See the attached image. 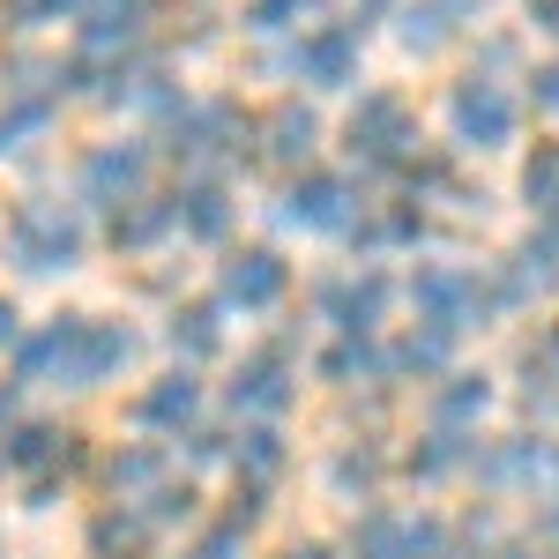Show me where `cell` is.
Segmentation results:
<instances>
[{"label": "cell", "instance_id": "cell-1", "mask_svg": "<svg viewBox=\"0 0 559 559\" xmlns=\"http://www.w3.org/2000/svg\"><path fill=\"white\" fill-rule=\"evenodd\" d=\"M142 366V329L112 313H52L38 329L15 336V388H112Z\"/></svg>", "mask_w": 559, "mask_h": 559}, {"label": "cell", "instance_id": "cell-2", "mask_svg": "<svg viewBox=\"0 0 559 559\" xmlns=\"http://www.w3.org/2000/svg\"><path fill=\"white\" fill-rule=\"evenodd\" d=\"M0 247H8V261L23 276H75L90 254V224L68 202H15Z\"/></svg>", "mask_w": 559, "mask_h": 559}, {"label": "cell", "instance_id": "cell-3", "mask_svg": "<svg viewBox=\"0 0 559 559\" xmlns=\"http://www.w3.org/2000/svg\"><path fill=\"white\" fill-rule=\"evenodd\" d=\"M411 313H418V329L463 336V329H485V313H500V299H492V276H477L471 261H418Z\"/></svg>", "mask_w": 559, "mask_h": 559}, {"label": "cell", "instance_id": "cell-4", "mask_svg": "<svg viewBox=\"0 0 559 559\" xmlns=\"http://www.w3.org/2000/svg\"><path fill=\"white\" fill-rule=\"evenodd\" d=\"M440 120H448V142H455V150L492 157V150H508V142L522 134V105H515V90L500 83V75H455Z\"/></svg>", "mask_w": 559, "mask_h": 559}, {"label": "cell", "instance_id": "cell-5", "mask_svg": "<svg viewBox=\"0 0 559 559\" xmlns=\"http://www.w3.org/2000/svg\"><path fill=\"white\" fill-rule=\"evenodd\" d=\"M344 142L358 165H373V173H403L411 157H418V112H411V97L403 90H358V105L344 112Z\"/></svg>", "mask_w": 559, "mask_h": 559}, {"label": "cell", "instance_id": "cell-6", "mask_svg": "<svg viewBox=\"0 0 559 559\" xmlns=\"http://www.w3.org/2000/svg\"><path fill=\"white\" fill-rule=\"evenodd\" d=\"M276 216L306 231V239H350L358 224H366V202H358V187L344 173H321V165H299V173L284 179V194H276Z\"/></svg>", "mask_w": 559, "mask_h": 559}, {"label": "cell", "instance_id": "cell-7", "mask_svg": "<svg viewBox=\"0 0 559 559\" xmlns=\"http://www.w3.org/2000/svg\"><path fill=\"white\" fill-rule=\"evenodd\" d=\"M224 403H231V418H247V426H284L292 403H299V358L284 344L247 350V358L231 366V381H224Z\"/></svg>", "mask_w": 559, "mask_h": 559}, {"label": "cell", "instance_id": "cell-8", "mask_svg": "<svg viewBox=\"0 0 559 559\" xmlns=\"http://www.w3.org/2000/svg\"><path fill=\"white\" fill-rule=\"evenodd\" d=\"M388 306H395V284H388V269H373V261L329 269V276L313 284V313H321L336 336H373L388 321Z\"/></svg>", "mask_w": 559, "mask_h": 559}, {"label": "cell", "instance_id": "cell-9", "mask_svg": "<svg viewBox=\"0 0 559 559\" xmlns=\"http://www.w3.org/2000/svg\"><path fill=\"white\" fill-rule=\"evenodd\" d=\"M292 299V261L276 254V247H231V254L216 261V306L224 313H276V306Z\"/></svg>", "mask_w": 559, "mask_h": 559}, {"label": "cell", "instance_id": "cell-10", "mask_svg": "<svg viewBox=\"0 0 559 559\" xmlns=\"http://www.w3.org/2000/svg\"><path fill=\"white\" fill-rule=\"evenodd\" d=\"M150 173H157L150 142H90L83 165H75V194L90 210H120L134 194H150Z\"/></svg>", "mask_w": 559, "mask_h": 559}, {"label": "cell", "instance_id": "cell-11", "mask_svg": "<svg viewBox=\"0 0 559 559\" xmlns=\"http://www.w3.org/2000/svg\"><path fill=\"white\" fill-rule=\"evenodd\" d=\"M358 60H366V31L358 23H306L292 38V52H284V68L306 90H350L358 83Z\"/></svg>", "mask_w": 559, "mask_h": 559}, {"label": "cell", "instance_id": "cell-12", "mask_svg": "<svg viewBox=\"0 0 559 559\" xmlns=\"http://www.w3.org/2000/svg\"><path fill=\"white\" fill-rule=\"evenodd\" d=\"M202 403H210V388L194 381V366H173V373H157V381H142L128 395V418L150 440H187L202 426Z\"/></svg>", "mask_w": 559, "mask_h": 559}, {"label": "cell", "instance_id": "cell-13", "mask_svg": "<svg viewBox=\"0 0 559 559\" xmlns=\"http://www.w3.org/2000/svg\"><path fill=\"white\" fill-rule=\"evenodd\" d=\"M0 463L15 477H68L75 463H83V432L68 426H45V418H15V426L0 432Z\"/></svg>", "mask_w": 559, "mask_h": 559}, {"label": "cell", "instance_id": "cell-14", "mask_svg": "<svg viewBox=\"0 0 559 559\" xmlns=\"http://www.w3.org/2000/svg\"><path fill=\"white\" fill-rule=\"evenodd\" d=\"M173 216H179V239H194V247H224L231 224H239V194H231L216 173H202V179H187V187L173 194Z\"/></svg>", "mask_w": 559, "mask_h": 559}, {"label": "cell", "instance_id": "cell-15", "mask_svg": "<svg viewBox=\"0 0 559 559\" xmlns=\"http://www.w3.org/2000/svg\"><path fill=\"white\" fill-rule=\"evenodd\" d=\"M471 23H477V0H403V15H395V45L426 60V52H448Z\"/></svg>", "mask_w": 559, "mask_h": 559}, {"label": "cell", "instance_id": "cell-16", "mask_svg": "<svg viewBox=\"0 0 559 559\" xmlns=\"http://www.w3.org/2000/svg\"><path fill=\"white\" fill-rule=\"evenodd\" d=\"M254 150L269 157V165H313V150H321V112L313 105H299V97H284L276 112H261L254 120Z\"/></svg>", "mask_w": 559, "mask_h": 559}, {"label": "cell", "instance_id": "cell-17", "mask_svg": "<svg viewBox=\"0 0 559 559\" xmlns=\"http://www.w3.org/2000/svg\"><path fill=\"white\" fill-rule=\"evenodd\" d=\"M552 448L545 440H492V448H471V477L485 492H522L537 477H552Z\"/></svg>", "mask_w": 559, "mask_h": 559}, {"label": "cell", "instance_id": "cell-18", "mask_svg": "<svg viewBox=\"0 0 559 559\" xmlns=\"http://www.w3.org/2000/svg\"><path fill=\"white\" fill-rule=\"evenodd\" d=\"M105 239H112V254H157L165 239H179V216H173V194H134V202H120L112 210V224H105Z\"/></svg>", "mask_w": 559, "mask_h": 559}, {"label": "cell", "instance_id": "cell-19", "mask_svg": "<svg viewBox=\"0 0 559 559\" xmlns=\"http://www.w3.org/2000/svg\"><path fill=\"white\" fill-rule=\"evenodd\" d=\"M83 52H134L157 23V0H83Z\"/></svg>", "mask_w": 559, "mask_h": 559}, {"label": "cell", "instance_id": "cell-20", "mask_svg": "<svg viewBox=\"0 0 559 559\" xmlns=\"http://www.w3.org/2000/svg\"><path fill=\"white\" fill-rule=\"evenodd\" d=\"M173 477V455H165V440H120L105 463H97V485H105V500H142L150 485H165Z\"/></svg>", "mask_w": 559, "mask_h": 559}, {"label": "cell", "instance_id": "cell-21", "mask_svg": "<svg viewBox=\"0 0 559 559\" xmlns=\"http://www.w3.org/2000/svg\"><path fill=\"white\" fill-rule=\"evenodd\" d=\"M388 471H395V455H388L381 440H336V455H329V492H336V500H350V508H358V500H366V508H373V500H381V485H388Z\"/></svg>", "mask_w": 559, "mask_h": 559}, {"label": "cell", "instance_id": "cell-22", "mask_svg": "<svg viewBox=\"0 0 559 559\" xmlns=\"http://www.w3.org/2000/svg\"><path fill=\"white\" fill-rule=\"evenodd\" d=\"M492 411V381L485 373H440L426 395V426L432 432H477V418Z\"/></svg>", "mask_w": 559, "mask_h": 559}, {"label": "cell", "instance_id": "cell-23", "mask_svg": "<svg viewBox=\"0 0 559 559\" xmlns=\"http://www.w3.org/2000/svg\"><path fill=\"white\" fill-rule=\"evenodd\" d=\"M313 373L336 388V395L381 388L388 381V344H381V336H336V344L321 350V366H313Z\"/></svg>", "mask_w": 559, "mask_h": 559}, {"label": "cell", "instance_id": "cell-24", "mask_svg": "<svg viewBox=\"0 0 559 559\" xmlns=\"http://www.w3.org/2000/svg\"><path fill=\"white\" fill-rule=\"evenodd\" d=\"M165 344L179 350V366L216 358V350H224V306L216 299H179L173 313H165Z\"/></svg>", "mask_w": 559, "mask_h": 559}, {"label": "cell", "instance_id": "cell-25", "mask_svg": "<svg viewBox=\"0 0 559 559\" xmlns=\"http://www.w3.org/2000/svg\"><path fill=\"white\" fill-rule=\"evenodd\" d=\"M284 463H292L284 426H247V418L231 426V477H239V485H276Z\"/></svg>", "mask_w": 559, "mask_h": 559}, {"label": "cell", "instance_id": "cell-26", "mask_svg": "<svg viewBox=\"0 0 559 559\" xmlns=\"http://www.w3.org/2000/svg\"><path fill=\"white\" fill-rule=\"evenodd\" d=\"M150 545H157V530L134 515L128 500H105L90 515V559H150Z\"/></svg>", "mask_w": 559, "mask_h": 559}, {"label": "cell", "instance_id": "cell-27", "mask_svg": "<svg viewBox=\"0 0 559 559\" xmlns=\"http://www.w3.org/2000/svg\"><path fill=\"white\" fill-rule=\"evenodd\" d=\"M455 471H471V432H418L411 448H403V477L411 485H448Z\"/></svg>", "mask_w": 559, "mask_h": 559}, {"label": "cell", "instance_id": "cell-28", "mask_svg": "<svg viewBox=\"0 0 559 559\" xmlns=\"http://www.w3.org/2000/svg\"><path fill=\"white\" fill-rule=\"evenodd\" d=\"M134 515L150 522L157 537H165V530H194V522H202V485H194V477H165V485H150V492L134 500Z\"/></svg>", "mask_w": 559, "mask_h": 559}, {"label": "cell", "instance_id": "cell-29", "mask_svg": "<svg viewBox=\"0 0 559 559\" xmlns=\"http://www.w3.org/2000/svg\"><path fill=\"white\" fill-rule=\"evenodd\" d=\"M403 530L411 515L395 508H358V522L344 530V559H403Z\"/></svg>", "mask_w": 559, "mask_h": 559}, {"label": "cell", "instance_id": "cell-30", "mask_svg": "<svg viewBox=\"0 0 559 559\" xmlns=\"http://www.w3.org/2000/svg\"><path fill=\"white\" fill-rule=\"evenodd\" d=\"M448 350H455V336H440V329H411L403 344H388V381H440L448 373Z\"/></svg>", "mask_w": 559, "mask_h": 559}, {"label": "cell", "instance_id": "cell-31", "mask_svg": "<svg viewBox=\"0 0 559 559\" xmlns=\"http://www.w3.org/2000/svg\"><path fill=\"white\" fill-rule=\"evenodd\" d=\"M179 559H254V530H247V522H231V515L194 522V530H187V545H179Z\"/></svg>", "mask_w": 559, "mask_h": 559}, {"label": "cell", "instance_id": "cell-32", "mask_svg": "<svg viewBox=\"0 0 559 559\" xmlns=\"http://www.w3.org/2000/svg\"><path fill=\"white\" fill-rule=\"evenodd\" d=\"M508 269H515L530 292H537V284H552V276H559V216H537V231L515 247V261H508Z\"/></svg>", "mask_w": 559, "mask_h": 559}, {"label": "cell", "instance_id": "cell-33", "mask_svg": "<svg viewBox=\"0 0 559 559\" xmlns=\"http://www.w3.org/2000/svg\"><path fill=\"white\" fill-rule=\"evenodd\" d=\"M522 202L537 216H559V142H537L522 157Z\"/></svg>", "mask_w": 559, "mask_h": 559}, {"label": "cell", "instance_id": "cell-34", "mask_svg": "<svg viewBox=\"0 0 559 559\" xmlns=\"http://www.w3.org/2000/svg\"><path fill=\"white\" fill-rule=\"evenodd\" d=\"M313 8H321V0H247V31H254V38H284V31H292V38H299Z\"/></svg>", "mask_w": 559, "mask_h": 559}, {"label": "cell", "instance_id": "cell-35", "mask_svg": "<svg viewBox=\"0 0 559 559\" xmlns=\"http://www.w3.org/2000/svg\"><path fill=\"white\" fill-rule=\"evenodd\" d=\"M403 559H463V545H455V530L440 515H411V530H403Z\"/></svg>", "mask_w": 559, "mask_h": 559}, {"label": "cell", "instance_id": "cell-36", "mask_svg": "<svg viewBox=\"0 0 559 559\" xmlns=\"http://www.w3.org/2000/svg\"><path fill=\"white\" fill-rule=\"evenodd\" d=\"M522 381H530V395H537V388H559V329H545V336L522 344Z\"/></svg>", "mask_w": 559, "mask_h": 559}, {"label": "cell", "instance_id": "cell-37", "mask_svg": "<svg viewBox=\"0 0 559 559\" xmlns=\"http://www.w3.org/2000/svg\"><path fill=\"white\" fill-rule=\"evenodd\" d=\"M60 15H83V0H8V23L15 31H45Z\"/></svg>", "mask_w": 559, "mask_h": 559}, {"label": "cell", "instance_id": "cell-38", "mask_svg": "<svg viewBox=\"0 0 559 559\" xmlns=\"http://www.w3.org/2000/svg\"><path fill=\"white\" fill-rule=\"evenodd\" d=\"M530 105H537L545 120H559V60H545V68L530 75Z\"/></svg>", "mask_w": 559, "mask_h": 559}, {"label": "cell", "instance_id": "cell-39", "mask_svg": "<svg viewBox=\"0 0 559 559\" xmlns=\"http://www.w3.org/2000/svg\"><path fill=\"white\" fill-rule=\"evenodd\" d=\"M15 336H23V313H15V299L0 292V350H15Z\"/></svg>", "mask_w": 559, "mask_h": 559}, {"label": "cell", "instance_id": "cell-40", "mask_svg": "<svg viewBox=\"0 0 559 559\" xmlns=\"http://www.w3.org/2000/svg\"><path fill=\"white\" fill-rule=\"evenodd\" d=\"M276 559H336V545H321V537H299V545H284Z\"/></svg>", "mask_w": 559, "mask_h": 559}, {"label": "cell", "instance_id": "cell-41", "mask_svg": "<svg viewBox=\"0 0 559 559\" xmlns=\"http://www.w3.org/2000/svg\"><path fill=\"white\" fill-rule=\"evenodd\" d=\"M530 23H537L545 38H559V0H530Z\"/></svg>", "mask_w": 559, "mask_h": 559}, {"label": "cell", "instance_id": "cell-42", "mask_svg": "<svg viewBox=\"0 0 559 559\" xmlns=\"http://www.w3.org/2000/svg\"><path fill=\"white\" fill-rule=\"evenodd\" d=\"M15 426V381H0V432Z\"/></svg>", "mask_w": 559, "mask_h": 559}, {"label": "cell", "instance_id": "cell-43", "mask_svg": "<svg viewBox=\"0 0 559 559\" xmlns=\"http://www.w3.org/2000/svg\"><path fill=\"white\" fill-rule=\"evenodd\" d=\"M477 559H530L522 545H492V552H477Z\"/></svg>", "mask_w": 559, "mask_h": 559}, {"label": "cell", "instance_id": "cell-44", "mask_svg": "<svg viewBox=\"0 0 559 559\" xmlns=\"http://www.w3.org/2000/svg\"><path fill=\"white\" fill-rule=\"evenodd\" d=\"M545 530H552V537H559V500H552V508H545Z\"/></svg>", "mask_w": 559, "mask_h": 559}, {"label": "cell", "instance_id": "cell-45", "mask_svg": "<svg viewBox=\"0 0 559 559\" xmlns=\"http://www.w3.org/2000/svg\"><path fill=\"white\" fill-rule=\"evenodd\" d=\"M552 477H559V463H552Z\"/></svg>", "mask_w": 559, "mask_h": 559}]
</instances>
